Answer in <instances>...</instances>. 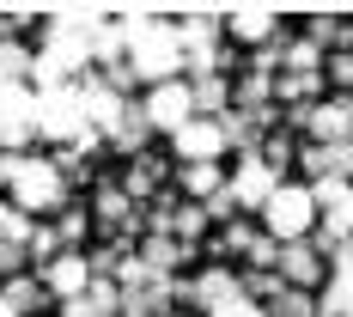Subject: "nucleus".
<instances>
[{"label": "nucleus", "instance_id": "obj_8", "mask_svg": "<svg viewBox=\"0 0 353 317\" xmlns=\"http://www.w3.org/2000/svg\"><path fill=\"white\" fill-rule=\"evenodd\" d=\"M299 128H311V141H317V146H341V141H347V128H353V104H347V92L305 104V122H299Z\"/></svg>", "mask_w": 353, "mask_h": 317}, {"label": "nucleus", "instance_id": "obj_6", "mask_svg": "<svg viewBox=\"0 0 353 317\" xmlns=\"http://www.w3.org/2000/svg\"><path fill=\"white\" fill-rule=\"evenodd\" d=\"M141 116H146V128H152V135H176V128L195 116V104H189V86H183V79L152 86V92L141 98Z\"/></svg>", "mask_w": 353, "mask_h": 317}, {"label": "nucleus", "instance_id": "obj_36", "mask_svg": "<svg viewBox=\"0 0 353 317\" xmlns=\"http://www.w3.org/2000/svg\"><path fill=\"white\" fill-rule=\"evenodd\" d=\"M6 12V31H25V25H37V6H0Z\"/></svg>", "mask_w": 353, "mask_h": 317}, {"label": "nucleus", "instance_id": "obj_26", "mask_svg": "<svg viewBox=\"0 0 353 317\" xmlns=\"http://www.w3.org/2000/svg\"><path fill=\"white\" fill-rule=\"evenodd\" d=\"M201 232H208V213L195 208V202H176V213H171V238H176V244H195Z\"/></svg>", "mask_w": 353, "mask_h": 317}, {"label": "nucleus", "instance_id": "obj_17", "mask_svg": "<svg viewBox=\"0 0 353 317\" xmlns=\"http://www.w3.org/2000/svg\"><path fill=\"white\" fill-rule=\"evenodd\" d=\"M134 256H141L152 275H176V269L195 256V244H176V238H141V250H134Z\"/></svg>", "mask_w": 353, "mask_h": 317}, {"label": "nucleus", "instance_id": "obj_29", "mask_svg": "<svg viewBox=\"0 0 353 317\" xmlns=\"http://www.w3.org/2000/svg\"><path fill=\"white\" fill-rule=\"evenodd\" d=\"M305 43H311V49H323V43H341V49H347V19H335V12H317Z\"/></svg>", "mask_w": 353, "mask_h": 317}, {"label": "nucleus", "instance_id": "obj_4", "mask_svg": "<svg viewBox=\"0 0 353 317\" xmlns=\"http://www.w3.org/2000/svg\"><path fill=\"white\" fill-rule=\"evenodd\" d=\"M31 122H37V135H43V141L73 146L79 135H85V110H79V92H73V86H49V92H37Z\"/></svg>", "mask_w": 353, "mask_h": 317}, {"label": "nucleus", "instance_id": "obj_25", "mask_svg": "<svg viewBox=\"0 0 353 317\" xmlns=\"http://www.w3.org/2000/svg\"><path fill=\"white\" fill-rule=\"evenodd\" d=\"M31 79V49L19 37H0V86H25Z\"/></svg>", "mask_w": 353, "mask_h": 317}, {"label": "nucleus", "instance_id": "obj_20", "mask_svg": "<svg viewBox=\"0 0 353 317\" xmlns=\"http://www.w3.org/2000/svg\"><path fill=\"white\" fill-rule=\"evenodd\" d=\"M152 141V128H146V116H141V104L128 98V110H122V122L110 128V146L116 153H128V159H141V146Z\"/></svg>", "mask_w": 353, "mask_h": 317}, {"label": "nucleus", "instance_id": "obj_37", "mask_svg": "<svg viewBox=\"0 0 353 317\" xmlns=\"http://www.w3.org/2000/svg\"><path fill=\"white\" fill-rule=\"evenodd\" d=\"M19 159H25V153H0V189L12 183V171H19Z\"/></svg>", "mask_w": 353, "mask_h": 317}, {"label": "nucleus", "instance_id": "obj_15", "mask_svg": "<svg viewBox=\"0 0 353 317\" xmlns=\"http://www.w3.org/2000/svg\"><path fill=\"white\" fill-rule=\"evenodd\" d=\"M159 183H165V165L141 153V159H128V171H122V183H116V189H122V195H128L134 208H146V202L159 195Z\"/></svg>", "mask_w": 353, "mask_h": 317}, {"label": "nucleus", "instance_id": "obj_32", "mask_svg": "<svg viewBox=\"0 0 353 317\" xmlns=\"http://www.w3.org/2000/svg\"><path fill=\"white\" fill-rule=\"evenodd\" d=\"M238 293H244L250 305H256V299H274V293H281V275H274V269H256V275L238 281Z\"/></svg>", "mask_w": 353, "mask_h": 317}, {"label": "nucleus", "instance_id": "obj_33", "mask_svg": "<svg viewBox=\"0 0 353 317\" xmlns=\"http://www.w3.org/2000/svg\"><path fill=\"white\" fill-rule=\"evenodd\" d=\"M250 269H274V256H281V244H274V238H262V232H256V238H250Z\"/></svg>", "mask_w": 353, "mask_h": 317}, {"label": "nucleus", "instance_id": "obj_22", "mask_svg": "<svg viewBox=\"0 0 353 317\" xmlns=\"http://www.w3.org/2000/svg\"><path fill=\"white\" fill-rule=\"evenodd\" d=\"M225 293H238V275H232L225 262H213L201 281H189V305H208V311H213V305H219Z\"/></svg>", "mask_w": 353, "mask_h": 317}, {"label": "nucleus", "instance_id": "obj_9", "mask_svg": "<svg viewBox=\"0 0 353 317\" xmlns=\"http://www.w3.org/2000/svg\"><path fill=\"white\" fill-rule=\"evenodd\" d=\"M274 183H281V177L268 171L256 153H244V159H238V171L225 177V195H232V208H256V213H262V202L274 195Z\"/></svg>", "mask_w": 353, "mask_h": 317}, {"label": "nucleus", "instance_id": "obj_7", "mask_svg": "<svg viewBox=\"0 0 353 317\" xmlns=\"http://www.w3.org/2000/svg\"><path fill=\"white\" fill-rule=\"evenodd\" d=\"M171 153H176V165H219V153H225V141H219V122H208V116H189V122L171 135Z\"/></svg>", "mask_w": 353, "mask_h": 317}, {"label": "nucleus", "instance_id": "obj_27", "mask_svg": "<svg viewBox=\"0 0 353 317\" xmlns=\"http://www.w3.org/2000/svg\"><path fill=\"white\" fill-rule=\"evenodd\" d=\"M55 256H61V238H55V226H31V238H25V262L49 269Z\"/></svg>", "mask_w": 353, "mask_h": 317}, {"label": "nucleus", "instance_id": "obj_34", "mask_svg": "<svg viewBox=\"0 0 353 317\" xmlns=\"http://www.w3.org/2000/svg\"><path fill=\"white\" fill-rule=\"evenodd\" d=\"M323 68H329L335 86H347V79H353V55H347V49H335V55H323Z\"/></svg>", "mask_w": 353, "mask_h": 317}, {"label": "nucleus", "instance_id": "obj_18", "mask_svg": "<svg viewBox=\"0 0 353 317\" xmlns=\"http://www.w3.org/2000/svg\"><path fill=\"white\" fill-rule=\"evenodd\" d=\"M317 92H323V73H274V104L281 110L317 104Z\"/></svg>", "mask_w": 353, "mask_h": 317}, {"label": "nucleus", "instance_id": "obj_35", "mask_svg": "<svg viewBox=\"0 0 353 317\" xmlns=\"http://www.w3.org/2000/svg\"><path fill=\"white\" fill-rule=\"evenodd\" d=\"M0 275H25V244H0Z\"/></svg>", "mask_w": 353, "mask_h": 317}, {"label": "nucleus", "instance_id": "obj_23", "mask_svg": "<svg viewBox=\"0 0 353 317\" xmlns=\"http://www.w3.org/2000/svg\"><path fill=\"white\" fill-rule=\"evenodd\" d=\"M268 104H274V73H244L232 86V110H250L256 116V110H268Z\"/></svg>", "mask_w": 353, "mask_h": 317}, {"label": "nucleus", "instance_id": "obj_16", "mask_svg": "<svg viewBox=\"0 0 353 317\" xmlns=\"http://www.w3.org/2000/svg\"><path fill=\"white\" fill-rule=\"evenodd\" d=\"M0 305H6L12 317H31V311L49 305V293H43L37 275H12V281H0Z\"/></svg>", "mask_w": 353, "mask_h": 317}, {"label": "nucleus", "instance_id": "obj_19", "mask_svg": "<svg viewBox=\"0 0 353 317\" xmlns=\"http://www.w3.org/2000/svg\"><path fill=\"white\" fill-rule=\"evenodd\" d=\"M183 86H189V104H195V116H208V122L232 110V86H225L219 73H208V79H183Z\"/></svg>", "mask_w": 353, "mask_h": 317}, {"label": "nucleus", "instance_id": "obj_28", "mask_svg": "<svg viewBox=\"0 0 353 317\" xmlns=\"http://www.w3.org/2000/svg\"><path fill=\"white\" fill-rule=\"evenodd\" d=\"M85 232H92V213H85V208H61V220H55L61 250H79V244H85Z\"/></svg>", "mask_w": 353, "mask_h": 317}, {"label": "nucleus", "instance_id": "obj_2", "mask_svg": "<svg viewBox=\"0 0 353 317\" xmlns=\"http://www.w3.org/2000/svg\"><path fill=\"white\" fill-rule=\"evenodd\" d=\"M311 226H317L311 189L281 177V183H274V195L262 202V238H274V244H299V238H311Z\"/></svg>", "mask_w": 353, "mask_h": 317}, {"label": "nucleus", "instance_id": "obj_3", "mask_svg": "<svg viewBox=\"0 0 353 317\" xmlns=\"http://www.w3.org/2000/svg\"><path fill=\"white\" fill-rule=\"evenodd\" d=\"M12 208L25 213V220H37V213H55V208H68V177L55 171L49 159H19V171H12Z\"/></svg>", "mask_w": 353, "mask_h": 317}, {"label": "nucleus", "instance_id": "obj_31", "mask_svg": "<svg viewBox=\"0 0 353 317\" xmlns=\"http://www.w3.org/2000/svg\"><path fill=\"white\" fill-rule=\"evenodd\" d=\"M31 226H37V220H25L12 202H0V244H25V238H31Z\"/></svg>", "mask_w": 353, "mask_h": 317}, {"label": "nucleus", "instance_id": "obj_14", "mask_svg": "<svg viewBox=\"0 0 353 317\" xmlns=\"http://www.w3.org/2000/svg\"><path fill=\"white\" fill-rule=\"evenodd\" d=\"M61 317H122V287L116 281H85L79 299H61Z\"/></svg>", "mask_w": 353, "mask_h": 317}, {"label": "nucleus", "instance_id": "obj_39", "mask_svg": "<svg viewBox=\"0 0 353 317\" xmlns=\"http://www.w3.org/2000/svg\"><path fill=\"white\" fill-rule=\"evenodd\" d=\"M250 317H268V311H262V305H256V311H250Z\"/></svg>", "mask_w": 353, "mask_h": 317}, {"label": "nucleus", "instance_id": "obj_11", "mask_svg": "<svg viewBox=\"0 0 353 317\" xmlns=\"http://www.w3.org/2000/svg\"><path fill=\"white\" fill-rule=\"evenodd\" d=\"M274 275H281V287H299V293H311V287H323V256L311 250V238H299V244H281V256H274Z\"/></svg>", "mask_w": 353, "mask_h": 317}, {"label": "nucleus", "instance_id": "obj_38", "mask_svg": "<svg viewBox=\"0 0 353 317\" xmlns=\"http://www.w3.org/2000/svg\"><path fill=\"white\" fill-rule=\"evenodd\" d=\"M0 37H6V12H0Z\"/></svg>", "mask_w": 353, "mask_h": 317}, {"label": "nucleus", "instance_id": "obj_21", "mask_svg": "<svg viewBox=\"0 0 353 317\" xmlns=\"http://www.w3.org/2000/svg\"><path fill=\"white\" fill-rule=\"evenodd\" d=\"M134 213H141V208H134V202H128V195H122L116 183H104V189H98V202H92V220H98L104 232H122V226H128Z\"/></svg>", "mask_w": 353, "mask_h": 317}, {"label": "nucleus", "instance_id": "obj_5", "mask_svg": "<svg viewBox=\"0 0 353 317\" xmlns=\"http://www.w3.org/2000/svg\"><path fill=\"white\" fill-rule=\"evenodd\" d=\"M31 104H37L31 86H0V153H25L37 141Z\"/></svg>", "mask_w": 353, "mask_h": 317}, {"label": "nucleus", "instance_id": "obj_1", "mask_svg": "<svg viewBox=\"0 0 353 317\" xmlns=\"http://www.w3.org/2000/svg\"><path fill=\"white\" fill-rule=\"evenodd\" d=\"M122 68H128V79H134V86H146V92H152V86H165V79H183L176 19H165V12H159V19H152V31H146L141 43H128V61H122Z\"/></svg>", "mask_w": 353, "mask_h": 317}, {"label": "nucleus", "instance_id": "obj_40", "mask_svg": "<svg viewBox=\"0 0 353 317\" xmlns=\"http://www.w3.org/2000/svg\"><path fill=\"white\" fill-rule=\"evenodd\" d=\"M0 317H12V311H6V305H0Z\"/></svg>", "mask_w": 353, "mask_h": 317}, {"label": "nucleus", "instance_id": "obj_30", "mask_svg": "<svg viewBox=\"0 0 353 317\" xmlns=\"http://www.w3.org/2000/svg\"><path fill=\"white\" fill-rule=\"evenodd\" d=\"M250 238H256V226H244V220H225V232H219V244H213V256H244Z\"/></svg>", "mask_w": 353, "mask_h": 317}, {"label": "nucleus", "instance_id": "obj_13", "mask_svg": "<svg viewBox=\"0 0 353 317\" xmlns=\"http://www.w3.org/2000/svg\"><path fill=\"white\" fill-rule=\"evenodd\" d=\"M292 159L311 171V183H317V177H347V171H353V141H341V146L305 141V146H292Z\"/></svg>", "mask_w": 353, "mask_h": 317}, {"label": "nucleus", "instance_id": "obj_24", "mask_svg": "<svg viewBox=\"0 0 353 317\" xmlns=\"http://www.w3.org/2000/svg\"><path fill=\"white\" fill-rule=\"evenodd\" d=\"M219 183H225V171H219V165H176V189H183V195H189L195 208L208 202Z\"/></svg>", "mask_w": 353, "mask_h": 317}, {"label": "nucleus", "instance_id": "obj_12", "mask_svg": "<svg viewBox=\"0 0 353 317\" xmlns=\"http://www.w3.org/2000/svg\"><path fill=\"white\" fill-rule=\"evenodd\" d=\"M37 281H43V293L61 305V299H79L85 293V281H92V269H85V250H61L49 269H37Z\"/></svg>", "mask_w": 353, "mask_h": 317}, {"label": "nucleus", "instance_id": "obj_10", "mask_svg": "<svg viewBox=\"0 0 353 317\" xmlns=\"http://www.w3.org/2000/svg\"><path fill=\"white\" fill-rule=\"evenodd\" d=\"M219 31L232 37V43H274L281 37V12L274 6H232V12H219Z\"/></svg>", "mask_w": 353, "mask_h": 317}]
</instances>
